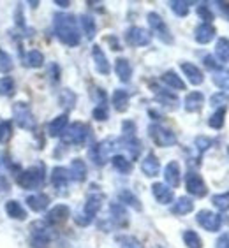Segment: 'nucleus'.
Masks as SVG:
<instances>
[{"mask_svg":"<svg viewBox=\"0 0 229 248\" xmlns=\"http://www.w3.org/2000/svg\"><path fill=\"white\" fill-rule=\"evenodd\" d=\"M53 29H55V35L58 37V41L65 46H78L82 41L80 30H78V21L74 16L64 15V13H57L53 16Z\"/></svg>","mask_w":229,"mask_h":248,"instance_id":"nucleus-1","label":"nucleus"},{"mask_svg":"<svg viewBox=\"0 0 229 248\" xmlns=\"http://www.w3.org/2000/svg\"><path fill=\"white\" fill-rule=\"evenodd\" d=\"M44 180H46L44 166L43 164H37V166H30L25 171L19 172L16 182H18V185L23 190H39L44 185Z\"/></svg>","mask_w":229,"mask_h":248,"instance_id":"nucleus-2","label":"nucleus"},{"mask_svg":"<svg viewBox=\"0 0 229 248\" xmlns=\"http://www.w3.org/2000/svg\"><path fill=\"white\" fill-rule=\"evenodd\" d=\"M51 243V229L46 222H33L30 225V247L32 248H49Z\"/></svg>","mask_w":229,"mask_h":248,"instance_id":"nucleus-3","label":"nucleus"},{"mask_svg":"<svg viewBox=\"0 0 229 248\" xmlns=\"http://www.w3.org/2000/svg\"><path fill=\"white\" fill-rule=\"evenodd\" d=\"M13 118L15 124L23 130H35V118L27 102H15L13 106Z\"/></svg>","mask_w":229,"mask_h":248,"instance_id":"nucleus-4","label":"nucleus"},{"mask_svg":"<svg viewBox=\"0 0 229 248\" xmlns=\"http://www.w3.org/2000/svg\"><path fill=\"white\" fill-rule=\"evenodd\" d=\"M88 125L82 124V122H74V124L67 125V129L64 130L62 138L64 144H83L88 139Z\"/></svg>","mask_w":229,"mask_h":248,"instance_id":"nucleus-5","label":"nucleus"},{"mask_svg":"<svg viewBox=\"0 0 229 248\" xmlns=\"http://www.w3.org/2000/svg\"><path fill=\"white\" fill-rule=\"evenodd\" d=\"M100 206H102V196H97V194L90 196L88 199H86L83 211L76 217V224L83 225V227L88 225V224H92V220L96 218V215L99 213Z\"/></svg>","mask_w":229,"mask_h":248,"instance_id":"nucleus-6","label":"nucleus"},{"mask_svg":"<svg viewBox=\"0 0 229 248\" xmlns=\"http://www.w3.org/2000/svg\"><path fill=\"white\" fill-rule=\"evenodd\" d=\"M148 134H150L153 143L157 144V146H161V148L177 144V134L173 132V130L166 129V127H163V125H157V124L150 125L148 127Z\"/></svg>","mask_w":229,"mask_h":248,"instance_id":"nucleus-7","label":"nucleus"},{"mask_svg":"<svg viewBox=\"0 0 229 248\" xmlns=\"http://www.w3.org/2000/svg\"><path fill=\"white\" fill-rule=\"evenodd\" d=\"M148 25H150V29H152V32L157 35L163 43L166 44H173V35L171 32H169V29H167V25L164 23V19L161 18V16L157 15V13H150L148 15Z\"/></svg>","mask_w":229,"mask_h":248,"instance_id":"nucleus-8","label":"nucleus"},{"mask_svg":"<svg viewBox=\"0 0 229 248\" xmlns=\"http://www.w3.org/2000/svg\"><path fill=\"white\" fill-rule=\"evenodd\" d=\"M150 41H152V33L148 32L147 29H143V27H131L127 30V33H125V43L129 46L139 48V46L150 44Z\"/></svg>","mask_w":229,"mask_h":248,"instance_id":"nucleus-9","label":"nucleus"},{"mask_svg":"<svg viewBox=\"0 0 229 248\" xmlns=\"http://www.w3.org/2000/svg\"><path fill=\"white\" fill-rule=\"evenodd\" d=\"M111 148H113V143H111V141H100V143L94 144L90 148V152H88L92 162L99 167L104 166V164L108 162V158H110Z\"/></svg>","mask_w":229,"mask_h":248,"instance_id":"nucleus-10","label":"nucleus"},{"mask_svg":"<svg viewBox=\"0 0 229 248\" xmlns=\"http://www.w3.org/2000/svg\"><path fill=\"white\" fill-rule=\"evenodd\" d=\"M196 220H197V224H199L205 231H208V232H217V231L220 229V225H222L220 215H217V213L208 211V210L199 211Z\"/></svg>","mask_w":229,"mask_h":248,"instance_id":"nucleus-11","label":"nucleus"},{"mask_svg":"<svg viewBox=\"0 0 229 248\" xmlns=\"http://www.w3.org/2000/svg\"><path fill=\"white\" fill-rule=\"evenodd\" d=\"M185 186L189 194L194 197H205L206 196V185L203 178L197 172H189L185 176Z\"/></svg>","mask_w":229,"mask_h":248,"instance_id":"nucleus-12","label":"nucleus"},{"mask_svg":"<svg viewBox=\"0 0 229 248\" xmlns=\"http://www.w3.org/2000/svg\"><path fill=\"white\" fill-rule=\"evenodd\" d=\"M69 215H71V211H69V206L65 204H57L53 206L51 210L46 213V224L48 225H60L64 224L67 218H69Z\"/></svg>","mask_w":229,"mask_h":248,"instance_id":"nucleus-13","label":"nucleus"},{"mask_svg":"<svg viewBox=\"0 0 229 248\" xmlns=\"http://www.w3.org/2000/svg\"><path fill=\"white\" fill-rule=\"evenodd\" d=\"M110 213H111V220H113V224L116 227H127L129 215H127V210H125L124 204H120V202L110 204Z\"/></svg>","mask_w":229,"mask_h":248,"instance_id":"nucleus-14","label":"nucleus"},{"mask_svg":"<svg viewBox=\"0 0 229 248\" xmlns=\"http://www.w3.org/2000/svg\"><path fill=\"white\" fill-rule=\"evenodd\" d=\"M152 194H153V197L157 199V202H161V204H169V202H173V199H175L173 188H169L166 183H153Z\"/></svg>","mask_w":229,"mask_h":248,"instance_id":"nucleus-15","label":"nucleus"},{"mask_svg":"<svg viewBox=\"0 0 229 248\" xmlns=\"http://www.w3.org/2000/svg\"><path fill=\"white\" fill-rule=\"evenodd\" d=\"M69 180H71V176H69V169L60 167V166L53 167L51 174H49V182H51V185L55 186V188H58V190L65 188Z\"/></svg>","mask_w":229,"mask_h":248,"instance_id":"nucleus-16","label":"nucleus"},{"mask_svg":"<svg viewBox=\"0 0 229 248\" xmlns=\"http://www.w3.org/2000/svg\"><path fill=\"white\" fill-rule=\"evenodd\" d=\"M92 57H94V62H96V69L97 72H100L102 76H108L111 71V67H110V62H108V58H106L104 51H102V48L100 46H94L92 48Z\"/></svg>","mask_w":229,"mask_h":248,"instance_id":"nucleus-17","label":"nucleus"},{"mask_svg":"<svg viewBox=\"0 0 229 248\" xmlns=\"http://www.w3.org/2000/svg\"><path fill=\"white\" fill-rule=\"evenodd\" d=\"M164 180H166V185L169 188H177L180 185V166L178 162H169L164 167Z\"/></svg>","mask_w":229,"mask_h":248,"instance_id":"nucleus-18","label":"nucleus"},{"mask_svg":"<svg viewBox=\"0 0 229 248\" xmlns=\"http://www.w3.org/2000/svg\"><path fill=\"white\" fill-rule=\"evenodd\" d=\"M67 124H69V116H67V113L58 115L57 118H53L48 125V136L49 138H60V136L64 134V130L67 129Z\"/></svg>","mask_w":229,"mask_h":248,"instance_id":"nucleus-19","label":"nucleus"},{"mask_svg":"<svg viewBox=\"0 0 229 248\" xmlns=\"http://www.w3.org/2000/svg\"><path fill=\"white\" fill-rule=\"evenodd\" d=\"M181 67V72L187 76V79L192 83V85H201L205 76H203V72H201L199 67H196L194 63H189V62H181L180 63Z\"/></svg>","mask_w":229,"mask_h":248,"instance_id":"nucleus-20","label":"nucleus"},{"mask_svg":"<svg viewBox=\"0 0 229 248\" xmlns=\"http://www.w3.org/2000/svg\"><path fill=\"white\" fill-rule=\"evenodd\" d=\"M27 206L32 211H35V213H41V211H44L49 206V197L46 194H41V192L33 194V196L27 197Z\"/></svg>","mask_w":229,"mask_h":248,"instance_id":"nucleus-21","label":"nucleus"},{"mask_svg":"<svg viewBox=\"0 0 229 248\" xmlns=\"http://www.w3.org/2000/svg\"><path fill=\"white\" fill-rule=\"evenodd\" d=\"M114 72L122 83H129L131 76H132V67H131L129 60L127 58H116L114 62Z\"/></svg>","mask_w":229,"mask_h":248,"instance_id":"nucleus-22","label":"nucleus"},{"mask_svg":"<svg viewBox=\"0 0 229 248\" xmlns=\"http://www.w3.org/2000/svg\"><path fill=\"white\" fill-rule=\"evenodd\" d=\"M203 104H205V95H203L201 92H191V93L185 97L183 108H185V111H189V113H196V111H199L201 108H203Z\"/></svg>","mask_w":229,"mask_h":248,"instance_id":"nucleus-23","label":"nucleus"},{"mask_svg":"<svg viewBox=\"0 0 229 248\" xmlns=\"http://www.w3.org/2000/svg\"><path fill=\"white\" fill-rule=\"evenodd\" d=\"M5 213H7V217H11L13 220H25L27 218V210H25L23 206H21V202H18V201L11 199L5 202L4 206Z\"/></svg>","mask_w":229,"mask_h":248,"instance_id":"nucleus-24","label":"nucleus"},{"mask_svg":"<svg viewBox=\"0 0 229 248\" xmlns=\"http://www.w3.org/2000/svg\"><path fill=\"white\" fill-rule=\"evenodd\" d=\"M194 37L199 44H208L215 37V27L212 23H201L194 30Z\"/></svg>","mask_w":229,"mask_h":248,"instance_id":"nucleus-25","label":"nucleus"},{"mask_svg":"<svg viewBox=\"0 0 229 248\" xmlns=\"http://www.w3.org/2000/svg\"><path fill=\"white\" fill-rule=\"evenodd\" d=\"M86 164L83 162L82 158H74L69 166V176L74 182H85L86 180Z\"/></svg>","mask_w":229,"mask_h":248,"instance_id":"nucleus-26","label":"nucleus"},{"mask_svg":"<svg viewBox=\"0 0 229 248\" xmlns=\"http://www.w3.org/2000/svg\"><path fill=\"white\" fill-rule=\"evenodd\" d=\"M141 171L147 174V176H157L159 171H161V164H159V158L153 155V153H148L145 160L141 162Z\"/></svg>","mask_w":229,"mask_h":248,"instance_id":"nucleus-27","label":"nucleus"},{"mask_svg":"<svg viewBox=\"0 0 229 248\" xmlns=\"http://www.w3.org/2000/svg\"><path fill=\"white\" fill-rule=\"evenodd\" d=\"M23 63L30 69H39L44 65V55L39 49H30L23 55Z\"/></svg>","mask_w":229,"mask_h":248,"instance_id":"nucleus-28","label":"nucleus"},{"mask_svg":"<svg viewBox=\"0 0 229 248\" xmlns=\"http://www.w3.org/2000/svg\"><path fill=\"white\" fill-rule=\"evenodd\" d=\"M161 79H163L164 85H167L169 88H173V90H185V83H183V79H181L175 71L164 72Z\"/></svg>","mask_w":229,"mask_h":248,"instance_id":"nucleus-29","label":"nucleus"},{"mask_svg":"<svg viewBox=\"0 0 229 248\" xmlns=\"http://www.w3.org/2000/svg\"><path fill=\"white\" fill-rule=\"evenodd\" d=\"M129 93L125 90H114L113 93V99H111V102H113V108L118 113H124V111H127V108H129Z\"/></svg>","mask_w":229,"mask_h":248,"instance_id":"nucleus-30","label":"nucleus"},{"mask_svg":"<svg viewBox=\"0 0 229 248\" xmlns=\"http://www.w3.org/2000/svg\"><path fill=\"white\" fill-rule=\"evenodd\" d=\"M111 164H113V167L120 174H129L132 171V162L127 157H124V155H113L111 157Z\"/></svg>","mask_w":229,"mask_h":248,"instance_id":"nucleus-31","label":"nucleus"},{"mask_svg":"<svg viewBox=\"0 0 229 248\" xmlns=\"http://www.w3.org/2000/svg\"><path fill=\"white\" fill-rule=\"evenodd\" d=\"M192 210H194V202H192L191 197H180L171 208V211L175 215H187V213H191Z\"/></svg>","mask_w":229,"mask_h":248,"instance_id":"nucleus-32","label":"nucleus"},{"mask_svg":"<svg viewBox=\"0 0 229 248\" xmlns=\"http://www.w3.org/2000/svg\"><path fill=\"white\" fill-rule=\"evenodd\" d=\"M80 27H82V30H83V33L86 35V39L96 37L97 27H96V21H94V18H92V16H88V15L80 16Z\"/></svg>","mask_w":229,"mask_h":248,"instance_id":"nucleus-33","label":"nucleus"},{"mask_svg":"<svg viewBox=\"0 0 229 248\" xmlns=\"http://www.w3.org/2000/svg\"><path fill=\"white\" fill-rule=\"evenodd\" d=\"M118 199H120V204H127L131 208H134L136 211H141V202H139V199L131 190H120Z\"/></svg>","mask_w":229,"mask_h":248,"instance_id":"nucleus-34","label":"nucleus"},{"mask_svg":"<svg viewBox=\"0 0 229 248\" xmlns=\"http://www.w3.org/2000/svg\"><path fill=\"white\" fill-rule=\"evenodd\" d=\"M215 55L219 57L220 62L229 63V39L220 37L215 44Z\"/></svg>","mask_w":229,"mask_h":248,"instance_id":"nucleus-35","label":"nucleus"},{"mask_svg":"<svg viewBox=\"0 0 229 248\" xmlns=\"http://www.w3.org/2000/svg\"><path fill=\"white\" fill-rule=\"evenodd\" d=\"M16 93V83L11 76L0 78V95L2 97H13Z\"/></svg>","mask_w":229,"mask_h":248,"instance_id":"nucleus-36","label":"nucleus"},{"mask_svg":"<svg viewBox=\"0 0 229 248\" xmlns=\"http://www.w3.org/2000/svg\"><path fill=\"white\" fill-rule=\"evenodd\" d=\"M155 93H157V100L161 102V104L169 106L171 109H175V108L178 106V97L175 95V93H169V92L161 90V88H157V90H155Z\"/></svg>","mask_w":229,"mask_h":248,"instance_id":"nucleus-37","label":"nucleus"},{"mask_svg":"<svg viewBox=\"0 0 229 248\" xmlns=\"http://www.w3.org/2000/svg\"><path fill=\"white\" fill-rule=\"evenodd\" d=\"M122 143H124V148L129 152L131 158H138L139 157V153H141V143H139L136 138H129V139H125L122 138Z\"/></svg>","mask_w":229,"mask_h":248,"instance_id":"nucleus-38","label":"nucleus"},{"mask_svg":"<svg viewBox=\"0 0 229 248\" xmlns=\"http://www.w3.org/2000/svg\"><path fill=\"white\" fill-rule=\"evenodd\" d=\"M15 69V62H13V57L9 53L0 49V74H9L11 71Z\"/></svg>","mask_w":229,"mask_h":248,"instance_id":"nucleus-39","label":"nucleus"},{"mask_svg":"<svg viewBox=\"0 0 229 248\" xmlns=\"http://www.w3.org/2000/svg\"><path fill=\"white\" fill-rule=\"evenodd\" d=\"M183 243L189 248H203V241H201L199 234L196 231H185L183 232Z\"/></svg>","mask_w":229,"mask_h":248,"instance_id":"nucleus-40","label":"nucleus"},{"mask_svg":"<svg viewBox=\"0 0 229 248\" xmlns=\"http://www.w3.org/2000/svg\"><path fill=\"white\" fill-rule=\"evenodd\" d=\"M11 138H13V122L2 120L0 122V144H5Z\"/></svg>","mask_w":229,"mask_h":248,"instance_id":"nucleus-41","label":"nucleus"},{"mask_svg":"<svg viewBox=\"0 0 229 248\" xmlns=\"http://www.w3.org/2000/svg\"><path fill=\"white\" fill-rule=\"evenodd\" d=\"M224 116H226V108H219V109L210 116L208 125H210L212 129H222V125H224Z\"/></svg>","mask_w":229,"mask_h":248,"instance_id":"nucleus-42","label":"nucleus"},{"mask_svg":"<svg viewBox=\"0 0 229 248\" xmlns=\"http://www.w3.org/2000/svg\"><path fill=\"white\" fill-rule=\"evenodd\" d=\"M169 5H171L173 13H175L177 16H180V18L189 15V2H183V0H173V2H169Z\"/></svg>","mask_w":229,"mask_h":248,"instance_id":"nucleus-43","label":"nucleus"},{"mask_svg":"<svg viewBox=\"0 0 229 248\" xmlns=\"http://www.w3.org/2000/svg\"><path fill=\"white\" fill-rule=\"evenodd\" d=\"M212 202L217 210L220 211H228L229 210V194H217V196L212 197Z\"/></svg>","mask_w":229,"mask_h":248,"instance_id":"nucleus-44","label":"nucleus"},{"mask_svg":"<svg viewBox=\"0 0 229 248\" xmlns=\"http://www.w3.org/2000/svg\"><path fill=\"white\" fill-rule=\"evenodd\" d=\"M74 102H76V95H74L71 90H64L62 93H60V104H62L67 111H71L72 108H74Z\"/></svg>","mask_w":229,"mask_h":248,"instance_id":"nucleus-45","label":"nucleus"},{"mask_svg":"<svg viewBox=\"0 0 229 248\" xmlns=\"http://www.w3.org/2000/svg\"><path fill=\"white\" fill-rule=\"evenodd\" d=\"M122 248H143V245L139 243V239H136L134 236H118L116 238Z\"/></svg>","mask_w":229,"mask_h":248,"instance_id":"nucleus-46","label":"nucleus"},{"mask_svg":"<svg viewBox=\"0 0 229 248\" xmlns=\"http://www.w3.org/2000/svg\"><path fill=\"white\" fill-rule=\"evenodd\" d=\"M213 81H215V85L219 86V88H222V90L229 88V71L217 72V74L213 76Z\"/></svg>","mask_w":229,"mask_h":248,"instance_id":"nucleus-47","label":"nucleus"},{"mask_svg":"<svg viewBox=\"0 0 229 248\" xmlns=\"http://www.w3.org/2000/svg\"><path fill=\"white\" fill-rule=\"evenodd\" d=\"M122 130H124L125 139L136 138V125H134L132 122H124V124H122Z\"/></svg>","mask_w":229,"mask_h":248,"instance_id":"nucleus-48","label":"nucleus"},{"mask_svg":"<svg viewBox=\"0 0 229 248\" xmlns=\"http://www.w3.org/2000/svg\"><path fill=\"white\" fill-rule=\"evenodd\" d=\"M92 115H94V118L97 122H104V120H108V108L106 106H97Z\"/></svg>","mask_w":229,"mask_h":248,"instance_id":"nucleus-49","label":"nucleus"},{"mask_svg":"<svg viewBox=\"0 0 229 248\" xmlns=\"http://www.w3.org/2000/svg\"><path fill=\"white\" fill-rule=\"evenodd\" d=\"M196 146H197V150H199V152H205V150H208L212 146V139L199 136V138H196Z\"/></svg>","mask_w":229,"mask_h":248,"instance_id":"nucleus-50","label":"nucleus"},{"mask_svg":"<svg viewBox=\"0 0 229 248\" xmlns=\"http://www.w3.org/2000/svg\"><path fill=\"white\" fill-rule=\"evenodd\" d=\"M197 15L201 16V19H205V23H210L212 19H213V15H212V11L206 7V5H201L199 9H197Z\"/></svg>","mask_w":229,"mask_h":248,"instance_id":"nucleus-51","label":"nucleus"},{"mask_svg":"<svg viewBox=\"0 0 229 248\" xmlns=\"http://www.w3.org/2000/svg\"><path fill=\"white\" fill-rule=\"evenodd\" d=\"M203 62H205V65L208 67V69H212V71H217V69H219V63L215 62V58L213 57H210V55H208V57H205V60H203Z\"/></svg>","mask_w":229,"mask_h":248,"instance_id":"nucleus-52","label":"nucleus"},{"mask_svg":"<svg viewBox=\"0 0 229 248\" xmlns=\"http://www.w3.org/2000/svg\"><path fill=\"white\" fill-rule=\"evenodd\" d=\"M15 18H16V25H18V27H25V21H23V9H21V5H18V7H16V15H15Z\"/></svg>","mask_w":229,"mask_h":248,"instance_id":"nucleus-53","label":"nucleus"},{"mask_svg":"<svg viewBox=\"0 0 229 248\" xmlns=\"http://www.w3.org/2000/svg\"><path fill=\"white\" fill-rule=\"evenodd\" d=\"M11 188V185H9V182H7V178L4 176V174H0V194L2 192H7Z\"/></svg>","mask_w":229,"mask_h":248,"instance_id":"nucleus-54","label":"nucleus"},{"mask_svg":"<svg viewBox=\"0 0 229 248\" xmlns=\"http://www.w3.org/2000/svg\"><path fill=\"white\" fill-rule=\"evenodd\" d=\"M217 248H229V234L220 236L219 241H217Z\"/></svg>","mask_w":229,"mask_h":248,"instance_id":"nucleus-55","label":"nucleus"},{"mask_svg":"<svg viewBox=\"0 0 229 248\" xmlns=\"http://www.w3.org/2000/svg\"><path fill=\"white\" fill-rule=\"evenodd\" d=\"M49 76L53 78V81H55V83L58 81V76H60V69H58L57 63H51V74H49Z\"/></svg>","mask_w":229,"mask_h":248,"instance_id":"nucleus-56","label":"nucleus"},{"mask_svg":"<svg viewBox=\"0 0 229 248\" xmlns=\"http://www.w3.org/2000/svg\"><path fill=\"white\" fill-rule=\"evenodd\" d=\"M222 100H228V97H226L224 93H219V95L212 97V104L219 106V102H222Z\"/></svg>","mask_w":229,"mask_h":248,"instance_id":"nucleus-57","label":"nucleus"},{"mask_svg":"<svg viewBox=\"0 0 229 248\" xmlns=\"http://www.w3.org/2000/svg\"><path fill=\"white\" fill-rule=\"evenodd\" d=\"M219 7H220V11L224 13L226 16H228V19H229V4H222V2H219Z\"/></svg>","mask_w":229,"mask_h":248,"instance_id":"nucleus-58","label":"nucleus"},{"mask_svg":"<svg viewBox=\"0 0 229 248\" xmlns=\"http://www.w3.org/2000/svg\"><path fill=\"white\" fill-rule=\"evenodd\" d=\"M55 4H57V5H60V7H67V5L71 4V2H67V0H65V2H62V0H57V2H55Z\"/></svg>","mask_w":229,"mask_h":248,"instance_id":"nucleus-59","label":"nucleus"},{"mask_svg":"<svg viewBox=\"0 0 229 248\" xmlns=\"http://www.w3.org/2000/svg\"><path fill=\"white\" fill-rule=\"evenodd\" d=\"M228 152H229V148H228Z\"/></svg>","mask_w":229,"mask_h":248,"instance_id":"nucleus-60","label":"nucleus"}]
</instances>
